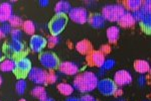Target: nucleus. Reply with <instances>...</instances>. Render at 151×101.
<instances>
[{
  "mask_svg": "<svg viewBox=\"0 0 151 101\" xmlns=\"http://www.w3.org/2000/svg\"><path fill=\"white\" fill-rule=\"evenodd\" d=\"M119 23V25L122 26V28H132V26L135 24L136 20L134 18L133 14L130 13V12H125V14L121 17V19L118 21Z\"/></svg>",
  "mask_w": 151,
  "mask_h": 101,
  "instance_id": "19",
  "label": "nucleus"
},
{
  "mask_svg": "<svg viewBox=\"0 0 151 101\" xmlns=\"http://www.w3.org/2000/svg\"><path fill=\"white\" fill-rule=\"evenodd\" d=\"M139 23L143 33L146 34H151V14H146Z\"/></svg>",
  "mask_w": 151,
  "mask_h": 101,
  "instance_id": "24",
  "label": "nucleus"
},
{
  "mask_svg": "<svg viewBox=\"0 0 151 101\" xmlns=\"http://www.w3.org/2000/svg\"><path fill=\"white\" fill-rule=\"evenodd\" d=\"M0 61H2V52L0 50Z\"/></svg>",
  "mask_w": 151,
  "mask_h": 101,
  "instance_id": "44",
  "label": "nucleus"
},
{
  "mask_svg": "<svg viewBox=\"0 0 151 101\" xmlns=\"http://www.w3.org/2000/svg\"><path fill=\"white\" fill-rule=\"evenodd\" d=\"M89 23L92 28H102L105 26L106 19L102 15V13H93L89 17Z\"/></svg>",
  "mask_w": 151,
  "mask_h": 101,
  "instance_id": "16",
  "label": "nucleus"
},
{
  "mask_svg": "<svg viewBox=\"0 0 151 101\" xmlns=\"http://www.w3.org/2000/svg\"><path fill=\"white\" fill-rule=\"evenodd\" d=\"M126 12L125 7L121 4H108L102 9V15L106 19V21L115 23L119 21Z\"/></svg>",
  "mask_w": 151,
  "mask_h": 101,
  "instance_id": "2",
  "label": "nucleus"
},
{
  "mask_svg": "<svg viewBox=\"0 0 151 101\" xmlns=\"http://www.w3.org/2000/svg\"><path fill=\"white\" fill-rule=\"evenodd\" d=\"M18 101H26L25 99H23V98H22V99H20V100H18Z\"/></svg>",
  "mask_w": 151,
  "mask_h": 101,
  "instance_id": "45",
  "label": "nucleus"
},
{
  "mask_svg": "<svg viewBox=\"0 0 151 101\" xmlns=\"http://www.w3.org/2000/svg\"><path fill=\"white\" fill-rule=\"evenodd\" d=\"M68 24V17L65 15H55L48 23V28L52 36H58L65 31Z\"/></svg>",
  "mask_w": 151,
  "mask_h": 101,
  "instance_id": "5",
  "label": "nucleus"
},
{
  "mask_svg": "<svg viewBox=\"0 0 151 101\" xmlns=\"http://www.w3.org/2000/svg\"><path fill=\"white\" fill-rule=\"evenodd\" d=\"M97 89L102 95L104 96H113L117 94L118 91V86L110 78H104L99 80Z\"/></svg>",
  "mask_w": 151,
  "mask_h": 101,
  "instance_id": "4",
  "label": "nucleus"
},
{
  "mask_svg": "<svg viewBox=\"0 0 151 101\" xmlns=\"http://www.w3.org/2000/svg\"><path fill=\"white\" fill-rule=\"evenodd\" d=\"M58 92L60 93L62 95L65 96H70L74 93V86L69 84V83H60L57 86Z\"/></svg>",
  "mask_w": 151,
  "mask_h": 101,
  "instance_id": "23",
  "label": "nucleus"
},
{
  "mask_svg": "<svg viewBox=\"0 0 151 101\" xmlns=\"http://www.w3.org/2000/svg\"><path fill=\"white\" fill-rule=\"evenodd\" d=\"M42 101H55L52 99V98H50V97H47V98H45V100H42Z\"/></svg>",
  "mask_w": 151,
  "mask_h": 101,
  "instance_id": "41",
  "label": "nucleus"
},
{
  "mask_svg": "<svg viewBox=\"0 0 151 101\" xmlns=\"http://www.w3.org/2000/svg\"><path fill=\"white\" fill-rule=\"evenodd\" d=\"M10 36H11V39L12 41H21L22 39V36H23V33H22V31L19 28H13L10 33Z\"/></svg>",
  "mask_w": 151,
  "mask_h": 101,
  "instance_id": "29",
  "label": "nucleus"
},
{
  "mask_svg": "<svg viewBox=\"0 0 151 101\" xmlns=\"http://www.w3.org/2000/svg\"><path fill=\"white\" fill-rule=\"evenodd\" d=\"M116 65V62L115 60H113V59H108V60L105 61L103 67L101 68V70L103 71H109V70H112L114 67H115Z\"/></svg>",
  "mask_w": 151,
  "mask_h": 101,
  "instance_id": "31",
  "label": "nucleus"
},
{
  "mask_svg": "<svg viewBox=\"0 0 151 101\" xmlns=\"http://www.w3.org/2000/svg\"><path fill=\"white\" fill-rule=\"evenodd\" d=\"M58 43H60V38L57 36H50L47 38V46L50 47V48H52V47L57 46Z\"/></svg>",
  "mask_w": 151,
  "mask_h": 101,
  "instance_id": "33",
  "label": "nucleus"
},
{
  "mask_svg": "<svg viewBox=\"0 0 151 101\" xmlns=\"http://www.w3.org/2000/svg\"><path fill=\"white\" fill-rule=\"evenodd\" d=\"M119 101H125V100H119Z\"/></svg>",
  "mask_w": 151,
  "mask_h": 101,
  "instance_id": "46",
  "label": "nucleus"
},
{
  "mask_svg": "<svg viewBox=\"0 0 151 101\" xmlns=\"http://www.w3.org/2000/svg\"><path fill=\"white\" fill-rule=\"evenodd\" d=\"M3 38H5V36H4V34L1 33V31H0V41H1V39H3Z\"/></svg>",
  "mask_w": 151,
  "mask_h": 101,
  "instance_id": "42",
  "label": "nucleus"
},
{
  "mask_svg": "<svg viewBox=\"0 0 151 101\" xmlns=\"http://www.w3.org/2000/svg\"><path fill=\"white\" fill-rule=\"evenodd\" d=\"M31 95H32L33 97L37 98L40 101L45 100V98L48 97L45 87L41 85H37V86H35V87H33L32 89H31Z\"/></svg>",
  "mask_w": 151,
  "mask_h": 101,
  "instance_id": "21",
  "label": "nucleus"
},
{
  "mask_svg": "<svg viewBox=\"0 0 151 101\" xmlns=\"http://www.w3.org/2000/svg\"><path fill=\"white\" fill-rule=\"evenodd\" d=\"M99 79L97 74L91 71H86V72L79 74L75 78L73 86L76 90H78L81 93H89L94 91L98 86Z\"/></svg>",
  "mask_w": 151,
  "mask_h": 101,
  "instance_id": "1",
  "label": "nucleus"
},
{
  "mask_svg": "<svg viewBox=\"0 0 151 101\" xmlns=\"http://www.w3.org/2000/svg\"><path fill=\"white\" fill-rule=\"evenodd\" d=\"M76 49H77V51L79 52L80 54H82V55L89 56L90 54L92 53V45L87 39H83V41L77 43Z\"/></svg>",
  "mask_w": 151,
  "mask_h": 101,
  "instance_id": "18",
  "label": "nucleus"
},
{
  "mask_svg": "<svg viewBox=\"0 0 151 101\" xmlns=\"http://www.w3.org/2000/svg\"><path fill=\"white\" fill-rule=\"evenodd\" d=\"M5 50L9 55L12 56H20L25 50V46L22 41H11L5 47Z\"/></svg>",
  "mask_w": 151,
  "mask_h": 101,
  "instance_id": "13",
  "label": "nucleus"
},
{
  "mask_svg": "<svg viewBox=\"0 0 151 101\" xmlns=\"http://www.w3.org/2000/svg\"><path fill=\"white\" fill-rule=\"evenodd\" d=\"M2 83H3V78H2V76L0 75V86L2 85Z\"/></svg>",
  "mask_w": 151,
  "mask_h": 101,
  "instance_id": "43",
  "label": "nucleus"
},
{
  "mask_svg": "<svg viewBox=\"0 0 151 101\" xmlns=\"http://www.w3.org/2000/svg\"><path fill=\"white\" fill-rule=\"evenodd\" d=\"M12 26L9 24L8 23H2L1 25H0V31H1V33L4 34V36H8V34H10L11 33V31H12Z\"/></svg>",
  "mask_w": 151,
  "mask_h": 101,
  "instance_id": "32",
  "label": "nucleus"
},
{
  "mask_svg": "<svg viewBox=\"0 0 151 101\" xmlns=\"http://www.w3.org/2000/svg\"><path fill=\"white\" fill-rule=\"evenodd\" d=\"M120 36V28L118 26H110L107 29V38L109 43L115 44Z\"/></svg>",
  "mask_w": 151,
  "mask_h": 101,
  "instance_id": "20",
  "label": "nucleus"
},
{
  "mask_svg": "<svg viewBox=\"0 0 151 101\" xmlns=\"http://www.w3.org/2000/svg\"><path fill=\"white\" fill-rule=\"evenodd\" d=\"M89 60L92 63V65L98 68H102L106 59H105V55L101 51H92V53L89 55Z\"/></svg>",
  "mask_w": 151,
  "mask_h": 101,
  "instance_id": "14",
  "label": "nucleus"
},
{
  "mask_svg": "<svg viewBox=\"0 0 151 101\" xmlns=\"http://www.w3.org/2000/svg\"><path fill=\"white\" fill-rule=\"evenodd\" d=\"M38 4H40L41 7H47L50 5V1H48V0H40Z\"/></svg>",
  "mask_w": 151,
  "mask_h": 101,
  "instance_id": "38",
  "label": "nucleus"
},
{
  "mask_svg": "<svg viewBox=\"0 0 151 101\" xmlns=\"http://www.w3.org/2000/svg\"><path fill=\"white\" fill-rule=\"evenodd\" d=\"M47 45V39L40 34H33L29 39V48L33 53H42L43 49Z\"/></svg>",
  "mask_w": 151,
  "mask_h": 101,
  "instance_id": "8",
  "label": "nucleus"
},
{
  "mask_svg": "<svg viewBox=\"0 0 151 101\" xmlns=\"http://www.w3.org/2000/svg\"><path fill=\"white\" fill-rule=\"evenodd\" d=\"M23 23H24V21L22 20V18H21L19 15H17V14H13V15L10 17L9 21H8V23L12 26V28H20V26H22Z\"/></svg>",
  "mask_w": 151,
  "mask_h": 101,
  "instance_id": "27",
  "label": "nucleus"
},
{
  "mask_svg": "<svg viewBox=\"0 0 151 101\" xmlns=\"http://www.w3.org/2000/svg\"><path fill=\"white\" fill-rule=\"evenodd\" d=\"M142 7L145 9L148 14H151V0H146V1L143 2Z\"/></svg>",
  "mask_w": 151,
  "mask_h": 101,
  "instance_id": "35",
  "label": "nucleus"
},
{
  "mask_svg": "<svg viewBox=\"0 0 151 101\" xmlns=\"http://www.w3.org/2000/svg\"><path fill=\"white\" fill-rule=\"evenodd\" d=\"M47 74L45 70L38 67H32L29 71L27 76L28 80L30 82L35 83L36 85H47Z\"/></svg>",
  "mask_w": 151,
  "mask_h": 101,
  "instance_id": "6",
  "label": "nucleus"
},
{
  "mask_svg": "<svg viewBox=\"0 0 151 101\" xmlns=\"http://www.w3.org/2000/svg\"><path fill=\"white\" fill-rule=\"evenodd\" d=\"M126 4H127L128 8L134 12L136 10H139L143 5V2L141 0H128Z\"/></svg>",
  "mask_w": 151,
  "mask_h": 101,
  "instance_id": "28",
  "label": "nucleus"
},
{
  "mask_svg": "<svg viewBox=\"0 0 151 101\" xmlns=\"http://www.w3.org/2000/svg\"><path fill=\"white\" fill-rule=\"evenodd\" d=\"M110 51V48H109V46H103L102 47V53H108V52Z\"/></svg>",
  "mask_w": 151,
  "mask_h": 101,
  "instance_id": "39",
  "label": "nucleus"
},
{
  "mask_svg": "<svg viewBox=\"0 0 151 101\" xmlns=\"http://www.w3.org/2000/svg\"><path fill=\"white\" fill-rule=\"evenodd\" d=\"M58 80V76L55 72L50 71L47 74V84H55V82Z\"/></svg>",
  "mask_w": 151,
  "mask_h": 101,
  "instance_id": "34",
  "label": "nucleus"
},
{
  "mask_svg": "<svg viewBox=\"0 0 151 101\" xmlns=\"http://www.w3.org/2000/svg\"><path fill=\"white\" fill-rule=\"evenodd\" d=\"M80 100L81 101H96L93 96L90 95V94H84L81 98H80Z\"/></svg>",
  "mask_w": 151,
  "mask_h": 101,
  "instance_id": "36",
  "label": "nucleus"
},
{
  "mask_svg": "<svg viewBox=\"0 0 151 101\" xmlns=\"http://www.w3.org/2000/svg\"><path fill=\"white\" fill-rule=\"evenodd\" d=\"M134 69H135L136 72L143 75V74L150 71V65H149V63L145 60H137L134 63Z\"/></svg>",
  "mask_w": 151,
  "mask_h": 101,
  "instance_id": "22",
  "label": "nucleus"
},
{
  "mask_svg": "<svg viewBox=\"0 0 151 101\" xmlns=\"http://www.w3.org/2000/svg\"><path fill=\"white\" fill-rule=\"evenodd\" d=\"M16 61L13 58H5L0 62V71L4 73L15 72L16 69Z\"/></svg>",
  "mask_w": 151,
  "mask_h": 101,
  "instance_id": "15",
  "label": "nucleus"
},
{
  "mask_svg": "<svg viewBox=\"0 0 151 101\" xmlns=\"http://www.w3.org/2000/svg\"><path fill=\"white\" fill-rule=\"evenodd\" d=\"M65 101H81V100L78 99V98H76V97H68L67 99H65Z\"/></svg>",
  "mask_w": 151,
  "mask_h": 101,
  "instance_id": "40",
  "label": "nucleus"
},
{
  "mask_svg": "<svg viewBox=\"0 0 151 101\" xmlns=\"http://www.w3.org/2000/svg\"><path fill=\"white\" fill-rule=\"evenodd\" d=\"M38 60H40V65L48 71H53L58 69L60 64L58 57L52 52H42V53H40Z\"/></svg>",
  "mask_w": 151,
  "mask_h": 101,
  "instance_id": "3",
  "label": "nucleus"
},
{
  "mask_svg": "<svg viewBox=\"0 0 151 101\" xmlns=\"http://www.w3.org/2000/svg\"><path fill=\"white\" fill-rule=\"evenodd\" d=\"M27 88V82L23 78H20L15 83V91L18 95H23Z\"/></svg>",
  "mask_w": 151,
  "mask_h": 101,
  "instance_id": "26",
  "label": "nucleus"
},
{
  "mask_svg": "<svg viewBox=\"0 0 151 101\" xmlns=\"http://www.w3.org/2000/svg\"><path fill=\"white\" fill-rule=\"evenodd\" d=\"M69 17L70 18V20H73L76 23L79 24H84L87 21H89V13H88L87 9L84 7H72Z\"/></svg>",
  "mask_w": 151,
  "mask_h": 101,
  "instance_id": "7",
  "label": "nucleus"
},
{
  "mask_svg": "<svg viewBox=\"0 0 151 101\" xmlns=\"http://www.w3.org/2000/svg\"><path fill=\"white\" fill-rule=\"evenodd\" d=\"M13 15V7L11 2H2L0 4V23H6Z\"/></svg>",
  "mask_w": 151,
  "mask_h": 101,
  "instance_id": "12",
  "label": "nucleus"
},
{
  "mask_svg": "<svg viewBox=\"0 0 151 101\" xmlns=\"http://www.w3.org/2000/svg\"><path fill=\"white\" fill-rule=\"evenodd\" d=\"M72 7L69 1H65V0H60L58 1L55 6V15H65V14H69Z\"/></svg>",
  "mask_w": 151,
  "mask_h": 101,
  "instance_id": "17",
  "label": "nucleus"
},
{
  "mask_svg": "<svg viewBox=\"0 0 151 101\" xmlns=\"http://www.w3.org/2000/svg\"><path fill=\"white\" fill-rule=\"evenodd\" d=\"M22 29L26 34L33 36L36 31V25L32 20H24L22 24Z\"/></svg>",
  "mask_w": 151,
  "mask_h": 101,
  "instance_id": "25",
  "label": "nucleus"
},
{
  "mask_svg": "<svg viewBox=\"0 0 151 101\" xmlns=\"http://www.w3.org/2000/svg\"><path fill=\"white\" fill-rule=\"evenodd\" d=\"M146 84V77L145 76H143V75H141L139 78H138V85L139 86H144Z\"/></svg>",
  "mask_w": 151,
  "mask_h": 101,
  "instance_id": "37",
  "label": "nucleus"
},
{
  "mask_svg": "<svg viewBox=\"0 0 151 101\" xmlns=\"http://www.w3.org/2000/svg\"><path fill=\"white\" fill-rule=\"evenodd\" d=\"M133 16H134V18H135V20L136 21H140L143 19V17H144L146 14H147V12H146V10L143 7H141V8L139 9V10H136V11H134L133 12Z\"/></svg>",
  "mask_w": 151,
  "mask_h": 101,
  "instance_id": "30",
  "label": "nucleus"
},
{
  "mask_svg": "<svg viewBox=\"0 0 151 101\" xmlns=\"http://www.w3.org/2000/svg\"><path fill=\"white\" fill-rule=\"evenodd\" d=\"M133 81L132 75L126 70H119L114 74V82L117 86H127L130 85Z\"/></svg>",
  "mask_w": 151,
  "mask_h": 101,
  "instance_id": "10",
  "label": "nucleus"
},
{
  "mask_svg": "<svg viewBox=\"0 0 151 101\" xmlns=\"http://www.w3.org/2000/svg\"><path fill=\"white\" fill-rule=\"evenodd\" d=\"M32 66H31V61L26 57H21L16 61V69L15 73L20 77L23 76H27L29 71L31 70Z\"/></svg>",
  "mask_w": 151,
  "mask_h": 101,
  "instance_id": "9",
  "label": "nucleus"
},
{
  "mask_svg": "<svg viewBox=\"0 0 151 101\" xmlns=\"http://www.w3.org/2000/svg\"><path fill=\"white\" fill-rule=\"evenodd\" d=\"M58 69V71H60V73L64 74V75L74 76L79 73L80 66L75 62H70V61H68V62L60 63Z\"/></svg>",
  "mask_w": 151,
  "mask_h": 101,
  "instance_id": "11",
  "label": "nucleus"
}]
</instances>
